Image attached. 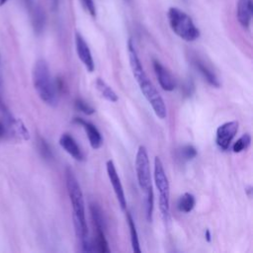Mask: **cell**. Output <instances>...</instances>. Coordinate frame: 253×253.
<instances>
[{"instance_id":"cell-1","label":"cell","mask_w":253,"mask_h":253,"mask_svg":"<svg viewBox=\"0 0 253 253\" xmlns=\"http://www.w3.org/2000/svg\"><path fill=\"white\" fill-rule=\"evenodd\" d=\"M65 183L67 193L72 206V218L75 228V233L81 243V250L83 252L94 251L93 244L88 236V226L85 218V203L81 187L78 183L73 170L70 167L65 169Z\"/></svg>"},{"instance_id":"cell-2","label":"cell","mask_w":253,"mask_h":253,"mask_svg":"<svg viewBox=\"0 0 253 253\" xmlns=\"http://www.w3.org/2000/svg\"><path fill=\"white\" fill-rule=\"evenodd\" d=\"M33 82L35 89L46 105L50 107L57 106L58 103V91L53 81L47 62L41 58L38 59L33 68Z\"/></svg>"},{"instance_id":"cell-3","label":"cell","mask_w":253,"mask_h":253,"mask_svg":"<svg viewBox=\"0 0 253 253\" xmlns=\"http://www.w3.org/2000/svg\"><path fill=\"white\" fill-rule=\"evenodd\" d=\"M167 17L172 31L186 42H194L200 37V31L195 26L192 18L177 7L168 10Z\"/></svg>"},{"instance_id":"cell-4","label":"cell","mask_w":253,"mask_h":253,"mask_svg":"<svg viewBox=\"0 0 253 253\" xmlns=\"http://www.w3.org/2000/svg\"><path fill=\"white\" fill-rule=\"evenodd\" d=\"M154 183L159 192V210L164 222L170 220V186L163 164L158 156L154 158Z\"/></svg>"},{"instance_id":"cell-5","label":"cell","mask_w":253,"mask_h":253,"mask_svg":"<svg viewBox=\"0 0 253 253\" xmlns=\"http://www.w3.org/2000/svg\"><path fill=\"white\" fill-rule=\"evenodd\" d=\"M135 172L138 185L144 195L150 191H153L151 184V174L148 154L145 146L140 145L136 152L135 157Z\"/></svg>"},{"instance_id":"cell-6","label":"cell","mask_w":253,"mask_h":253,"mask_svg":"<svg viewBox=\"0 0 253 253\" xmlns=\"http://www.w3.org/2000/svg\"><path fill=\"white\" fill-rule=\"evenodd\" d=\"M138 86L144 98L152 107L155 115L159 119H165L167 116V110L164 100L162 99L161 95L158 93L157 89L154 87L152 82L147 78L144 81L138 83Z\"/></svg>"},{"instance_id":"cell-7","label":"cell","mask_w":253,"mask_h":253,"mask_svg":"<svg viewBox=\"0 0 253 253\" xmlns=\"http://www.w3.org/2000/svg\"><path fill=\"white\" fill-rule=\"evenodd\" d=\"M237 130H238V123L236 121L226 122L220 125L216 129V136H215V142L218 148L221 150L228 149Z\"/></svg>"},{"instance_id":"cell-8","label":"cell","mask_w":253,"mask_h":253,"mask_svg":"<svg viewBox=\"0 0 253 253\" xmlns=\"http://www.w3.org/2000/svg\"><path fill=\"white\" fill-rule=\"evenodd\" d=\"M107 166V173H108V177L109 180L113 186L115 195L117 197V200L119 202V205L121 207V209L123 211L126 210V196H125V192H124V188L123 185L121 183V179L118 175L117 169L115 167V164L112 160H108L106 163Z\"/></svg>"},{"instance_id":"cell-9","label":"cell","mask_w":253,"mask_h":253,"mask_svg":"<svg viewBox=\"0 0 253 253\" xmlns=\"http://www.w3.org/2000/svg\"><path fill=\"white\" fill-rule=\"evenodd\" d=\"M75 46L79 59L82 61L89 72H93L95 69V63L92 57V53L84 38L78 32L75 34Z\"/></svg>"},{"instance_id":"cell-10","label":"cell","mask_w":253,"mask_h":253,"mask_svg":"<svg viewBox=\"0 0 253 253\" xmlns=\"http://www.w3.org/2000/svg\"><path fill=\"white\" fill-rule=\"evenodd\" d=\"M127 51H128V59H129V65L131 68V72H132V75H133L135 81L138 84V83L142 82L143 80L147 79L148 77L142 67V64L137 55V52L135 50V47L133 45L131 39H129L127 42Z\"/></svg>"},{"instance_id":"cell-11","label":"cell","mask_w":253,"mask_h":253,"mask_svg":"<svg viewBox=\"0 0 253 253\" xmlns=\"http://www.w3.org/2000/svg\"><path fill=\"white\" fill-rule=\"evenodd\" d=\"M152 63L156 78L161 88L165 91H173L176 87V82L172 74L157 59H153Z\"/></svg>"},{"instance_id":"cell-12","label":"cell","mask_w":253,"mask_h":253,"mask_svg":"<svg viewBox=\"0 0 253 253\" xmlns=\"http://www.w3.org/2000/svg\"><path fill=\"white\" fill-rule=\"evenodd\" d=\"M73 123L81 125L86 131L89 143L93 149H99L103 144V137L98 128L90 122L83 120L82 118H74Z\"/></svg>"},{"instance_id":"cell-13","label":"cell","mask_w":253,"mask_h":253,"mask_svg":"<svg viewBox=\"0 0 253 253\" xmlns=\"http://www.w3.org/2000/svg\"><path fill=\"white\" fill-rule=\"evenodd\" d=\"M59 144L75 160H78V161L84 160V154L71 134L66 132L62 133L59 138Z\"/></svg>"},{"instance_id":"cell-14","label":"cell","mask_w":253,"mask_h":253,"mask_svg":"<svg viewBox=\"0 0 253 253\" xmlns=\"http://www.w3.org/2000/svg\"><path fill=\"white\" fill-rule=\"evenodd\" d=\"M253 13L252 0H239L237 3V20L239 24L244 28L248 29L251 23Z\"/></svg>"},{"instance_id":"cell-15","label":"cell","mask_w":253,"mask_h":253,"mask_svg":"<svg viewBox=\"0 0 253 253\" xmlns=\"http://www.w3.org/2000/svg\"><path fill=\"white\" fill-rule=\"evenodd\" d=\"M5 127L6 132H8V134L11 136H14L22 140H28L30 138L29 130L20 119L15 118L13 121L6 124Z\"/></svg>"},{"instance_id":"cell-16","label":"cell","mask_w":253,"mask_h":253,"mask_svg":"<svg viewBox=\"0 0 253 253\" xmlns=\"http://www.w3.org/2000/svg\"><path fill=\"white\" fill-rule=\"evenodd\" d=\"M192 62H193L194 67L200 72V74L204 77V79L208 82V84H210L212 87L219 88L220 83H219L216 75L207 64H205L204 61H202L201 59L195 58V59H193Z\"/></svg>"},{"instance_id":"cell-17","label":"cell","mask_w":253,"mask_h":253,"mask_svg":"<svg viewBox=\"0 0 253 253\" xmlns=\"http://www.w3.org/2000/svg\"><path fill=\"white\" fill-rule=\"evenodd\" d=\"M90 212L91 217L94 223V226L96 228V231H104L106 230V221L104 217V213L102 211V209L99 207V205L95 203L90 204Z\"/></svg>"},{"instance_id":"cell-18","label":"cell","mask_w":253,"mask_h":253,"mask_svg":"<svg viewBox=\"0 0 253 253\" xmlns=\"http://www.w3.org/2000/svg\"><path fill=\"white\" fill-rule=\"evenodd\" d=\"M95 85H96V88H97L98 92L107 101L112 102V103H115V102L118 101V96H117L116 92L103 79L97 78Z\"/></svg>"},{"instance_id":"cell-19","label":"cell","mask_w":253,"mask_h":253,"mask_svg":"<svg viewBox=\"0 0 253 253\" xmlns=\"http://www.w3.org/2000/svg\"><path fill=\"white\" fill-rule=\"evenodd\" d=\"M195 205H196V199L194 195L190 193H185L179 198L177 202V209L181 212L188 213L193 211V209L195 208Z\"/></svg>"},{"instance_id":"cell-20","label":"cell","mask_w":253,"mask_h":253,"mask_svg":"<svg viewBox=\"0 0 253 253\" xmlns=\"http://www.w3.org/2000/svg\"><path fill=\"white\" fill-rule=\"evenodd\" d=\"M126 220L129 228V233H130V241H131V246H132V251L135 253H140L141 249L139 246V241H138V234L136 231V226L134 223V220L130 214V212L126 211Z\"/></svg>"},{"instance_id":"cell-21","label":"cell","mask_w":253,"mask_h":253,"mask_svg":"<svg viewBox=\"0 0 253 253\" xmlns=\"http://www.w3.org/2000/svg\"><path fill=\"white\" fill-rule=\"evenodd\" d=\"M0 112L2 113L4 120L6 123L12 121L15 117L11 114L9 109L7 108L4 99H3V68H2V60H1V53H0Z\"/></svg>"},{"instance_id":"cell-22","label":"cell","mask_w":253,"mask_h":253,"mask_svg":"<svg viewBox=\"0 0 253 253\" xmlns=\"http://www.w3.org/2000/svg\"><path fill=\"white\" fill-rule=\"evenodd\" d=\"M37 146L39 149V152L41 156L46 160V161H51L53 159V153L52 150L48 144V142L42 136H38L37 139Z\"/></svg>"},{"instance_id":"cell-23","label":"cell","mask_w":253,"mask_h":253,"mask_svg":"<svg viewBox=\"0 0 253 253\" xmlns=\"http://www.w3.org/2000/svg\"><path fill=\"white\" fill-rule=\"evenodd\" d=\"M94 251L98 252H110V248L106 239V234L103 231H96L95 243L93 244Z\"/></svg>"},{"instance_id":"cell-24","label":"cell","mask_w":253,"mask_h":253,"mask_svg":"<svg viewBox=\"0 0 253 253\" xmlns=\"http://www.w3.org/2000/svg\"><path fill=\"white\" fill-rule=\"evenodd\" d=\"M197 149L190 144L184 145L182 146L178 152H177V157L181 160V161H190L193 158H195L197 156Z\"/></svg>"},{"instance_id":"cell-25","label":"cell","mask_w":253,"mask_h":253,"mask_svg":"<svg viewBox=\"0 0 253 253\" xmlns=\"http://www.w3.org/2000/svg\"><path fill=\"white\" fill-rule=\"evenodd\" d=\"M251 142V135L249 133H243L232 145V151L239 153L243 150H246Z\"/></svg>"},{"instance_id":"cell-26","label":"cell","mask_w":253,"mask_h":253,"mask_svg":"<svg viewBox=\"0 0 253 253\" xmlns=\"http://www.w3.org/2000/svg\"><path fill=\"white\" fill-rule=\"evenodd\" d=\"M74 106L76 108L77 111L85 114V115H93L95 113V109L89 105L86 101H84L83 99L81 98H77L74 102Z\"/></svg>"},{"instance_id":"cell-27","label":"cell","mask_w":253,"mask_h":253,"mask_svg":"<svg viewBox=\"0 0 253 253\" xmlns=\"http://www.w3.org/2000/svg\"><path fill=\"white\" fill-rule=\"evenodd\" d=\"M33 25H34V29L37 33H42L43 26H44V15H43L42 11H41L40 9L36 10V12L34 14Z\"/></svg>"},{"instance_id":"cell-28","label":"cell","mask_w":253,"mask_h":253,"mask_svg":"<svg viewBox=\"0 0 253 253\" xmlns=\"http://www.w3.org/2000/svg\"><path fill=\"white\" fill-rule=\"evenodd\" d=\"M182 92H183V95L184 97H191L194 92H195V84L193 82V80L191 79H188L182 86Z\"/></svg>"},{"instance_id":"cell-29","label":"cell","mask_w":253,"mask_h":253,"mask_svg":"<svg viewBox=\"0 0 253 253\" xmlns=\"http://www.w3.org/2000/svg\"><path fill=\"white\" fill-rule=\"evenodd\" d=\"M84 6L86 7V9L88 10V12L90 13V15L92 17H96V7H95V3L93 0H82Z\"/></svg>"},{"instance_id":"cell-30","label":"cell","mask_w":253,"mask_h":253,"mask_svg":"<svg viewBox=\"0 0 253 253\" xmlns=\"http://www.w3.org/2000/svg\"><path fill=\"white\" fill-rule=\"evenodd\" d=\"M6 134V127L5 126L0 122V138L3 137Z\"/></svg>"},{"instance_id":"cell-31","label":"cell","mask_w":253,"mask_h":253,"mask_svg":"<svg viewBox=\"0 0 253 253\" xmlns=\"http://www.w3.org/2000/svg\"><path fill=\"white\" fill-rule=\"evenodd\" d=\"M205 238L208 242L211 241V232L209 229H206V231H205Z\"/></svg>"},{"instance_id":"cell-32","label":"cell","mask_w":253,"mask_h":253,"mask_svg":"<svg viewBox=\"0 0 253 253\" xmlns=\"http://www.w3.org/2000/svg\"><path fill=\"white\" fill-rule=\"evenodd\" d=\"M6 2H7V0H0V6H3Z\"/></svg>"}]
</instances>
